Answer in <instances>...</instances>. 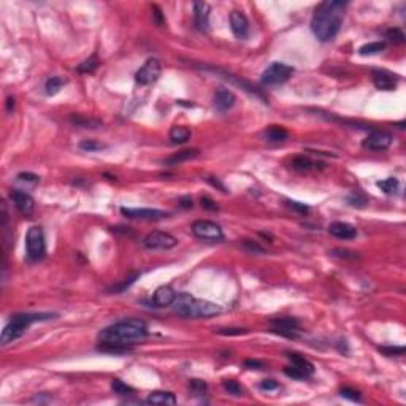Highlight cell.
Wrapping results in <instances>:
<instances>
[{"instance_id":"cell-36","label":"cell","mask_w":406,"mask_h":406,"mask_svg":"<svg viewBox=\"0 0 406 406\" xmlns=\"http://www.w3.org/2000/svg\"><path fill=\"white\" fill-rule=\"evenodd\" d=\"M16 179L19 181V183H24V184H27V186H35L40 181V178L37 177V175H34V173H19L16 177Z\"/></svg>"},{"instance_id":"cell-38","label":"cell","mask_w":406,"mask_h":406,"mask_svg":"<svg viewBox=\"0 0 406 406\" xmlns=\"http://www.w3.org/2000/svg\"><path fill=\"white\" fill-rule=\"evenodd\" d=\"M341 393V397L344 398H348V400H353V402H360V392L359 390H355V389H351V387H343V389L340 390Z\"/></svg>"},{"instance_id":"cell-22","label":"cell","mask_w":406,"mask_h":406,"mask_svg":"<svg viewBox=\"0 0 406 406\" xmlns=\"http://www.w3.org/2000/svg\"><path fill=\"white\" fill-rule=\"evenodd\" d=\"M149 405H177V397L172 392H153L146 398Z\"/></svg>"},{"instance_id":"cell-19","label":"cell","mask_w":406,"mask_h":406,"mask_svg":"<svg viewBox=\"0 0 406 406\" xmlns=\"http://www.w3.org/2000/svg\"><path fill=\"white\" fill-rule=\"evenodd\" d=\"M175 299H177V294H175V290L170 286H162V287H159L154 292L153 301H154L156 306L163 308V306H172Z\"/></svg>"},{"instance_id":"cell-50","label":"cell","mask_w":406,"mask_h":406,"mask_svg":"<svg viewBox=\"0 0 406 406\" xmlns=\"http://www.w3.org/2000/svg\"><path fill=\"white\" fill-rule=\"evenodd\" d=\"M181 207H184V208H192V200L189 197H186L181 200Z\"/></svg>"},{"instance_id":"cell-30","label":"cell","mask_w":406,"mask_h":406,"mask_svg":"<svg viewBox=\"0 0 406 406\" xmlns=\"http://www.w3.org/2000/svg\"><path fill=\"white\" fill-rule=\"evenodd\" d=\"M111 389L114 393H118V395H132L133 389L130 386H127L125 383H123L121 379H113L111 381Z\"/></svg>"},{"instance_id":"cell-33","label":"cell","mask_w":406,"mask_h":406,"mask_svg":"<svg viewBox=\"0 0 406 406\" xmlns=\"http://www.w3.org/2000/svg\"><path fill=\"white\" fill-rule=\"evenodd\" d=\"M80 148L83 151H88V153H95V151H100V149H105L106 146L104 143H99L95 140H83L80 143Z\"/></svg>"},{"instance_id":"cell-48","label":"cell","mask_w":406,"mask_h":406,"mask_svg":"<svg viewBox=\"0 0 406 406\" xmlns=\"http://www.w3.org/2000/svg\"><path fill=\"white\" fill-rule=\"evenodd\" d=\"M245 367H247V368H251V370H260L264 367V363L262 362H259V360H246L245 362Z\"/></svg>"},{"instance_id":"cell-2","label":"cell","mask_w":406,"mask_h":406,"mask_svg":"<svg viewBox=\"0 0 406 406\" xmlns=\"http://www.w3.org/2000/svg\"><path fill=\"white\" fill-rule=\"evenodd\" d=\"M148 338V327L140 319H124L106 327L99 333L100 343L129 348Z\"/></svg>"},{"instance_id":"cell-8","label":"cell","mask_w":406,"mask_h":406,"mask_svg":"<svg viewBox=\"0 0 406 406\" xmlns=\"http://www.w3.org/2000/svg\"><path fill=\"white\" fill-rule=\"evenodd\" d=\"M143 245L148 249H172V247L178 245V240L170 233L156 230V232H151L146 235V238L143 240Z\"/></svg>"},{"instance_id":"cell-45","label":"cell","mask_w":406,"mask_h":406,"mask_svg":"<svg viewBox=\"0 0 406 406\" xmlns=\"http://www.w3.org/2000/svg\"><path fill=\"white\" fill-rule=\"evenodd\" d=\"M278 383L276 381H273V379H265V381H262V383H260V389L262 390H275V389H278Z\"/></svg>"},{"instance_id":"cell-20","label":"cell","mask_w":406,"mask_h":406,"mask_svg":"<svg viewBox=\"0 0 406 406\" xmlns=\"http://www.w3.org/2000/svg\"><path fill=\"white\" fill-rule=\"evenodd\" d=\"M264 137L266 141H271V143H281L284 140H287L289 137V132L284 129L281 125H270L268 129L264 132Z\"/></svg>"},{"instance_id":"cell-26","label":"cell","mask_w":406,"mask_h":406,"mask_svg":"<svg viewBox=\"0 0 406 406\" xmlns=\"http://www.w3.org/2000/svg\"><path fill=\"white\" fill-rule=\"evenodd\" d=\"M386 50V43L384 41H371V43H367L359 48V54L360 56H373V54L383 53Z\"/></svg>"},{"instance_id":"cell-5","label":"cell","mask_w":406,"mask_h":406,"mask_svg":"<svg viewBox=\"0 0 406 406\" xmlns=\"http://www.w3.org/2000/svg\"><path fill=\"white\" fill-rule=\"evenodd\" d=\"M26 249H27V257L30 260H40L45 256L46 251V243H45V235L43 230L40 227H30L26 235Z\"/></svg>"},{"instance_id":"cell-16","label":"cell","mask_w":406,"mask_h":406,"mask_svg":"<svg viewBox=\"0 0 406 406\" xmlns=\"http://www.w3.org/2000/svg\"><path fill=\"white\" fill-rule=\"evenodd\" d=\"M10 197H11V200H13L15 207L19 210V213L30 214L34 211L35 202H34V198L30 197L27 192H22V191H18L16 189V191H11Z\"/></svg>"},{"instance_id":"cell-3","label":"cell","mask_w":406,"mask_h":406,"mask_svg":"<svg viewBox=\"0 0 406 406\" xmlns=\"http://www.w3.org/2000/svg\"><path fill=\"white\" fill-rule=\"evenodd\" d=\"M173 313L186 319H200V318H210L216 316L222 311L219 305L208 300H200L192 295L179 294L173 301Z\"/></svg>"},{"instance_id":"cell-1","label":"cell","mask_w":406,"mask_h":406,"mask_svg":"<svg viewBox=\"0 0 406 406\" xmlns=\"http://www.w3.org/2000/svg\"><path fill=\"white\" fill-rule=\"evenodd\" d=\"M346 2L341 0H327L316 8L311 19V30L320 41H330L340 32Z\"/></svg>"},{"instance_id":"cell-6","label":"cell","mask_w":406,"mask_h":406,"mask_svg":"<svg viewBox=\"0 0 406 406\" xmlns=\"http://www.w3.org/2000/svg\"><path fill=\"white\" fill-rule=\"evenodd\" d=\"M294 73V69L284 62H273L262 73V83L266 86H278L286 83Z\"/></svg>"},{"instance_id":"cell-42","label":"cell","mask_w":406,"mask_h":406,"mask_svg":"<svg viewBox=\"0 0 406 406\" xmlns=\"http://www.w3.org/2000/svg\"><path fill=\"white\" fill-rule=\"evenodd\" d=\"M287 205H289V208H292V210H295V211H299V213H301V214L308 213V207H306L305 203H300V202H294V200H289Z\"/></svg>"},{"instance_id":"cell-7","label":"cell","mask_w":406,"mask_h":406,"mask_svg":"<svg viewBox=\"0 0 406 406\" xmlns=\"http://www.w3.org/2000/svg\"><path fill=\"white\" fill-rule=\"evenodd\" d=\"M192 233L205 241H221L224 238L222 229L216 222L211 221H195L192 224Z\"/></svg>"},{"instance_id":"cell-40","label":"cell","mask_w":406,"mask_h":406,"mask_svg":"<svg viewBox=\"0 0 406 406\" xmlns=\"http://www.w3.org/2000/svg\"><path fill=\"white\" fill-rule=\"evenodd\" d=\"M137 278H138V273H137V275H133V276L125 278V281H123L121 284H118V286H113V289H111V290H114V292H116V294L123 292V290H124L125 287H129V286H132L133 282H135Z\"/></svg>"},{"instance_id":"cell-9","label":"cell","mask_w":406,"mask_h":406,"mask_svg":"<svg viewBox=\"0 0 406 406\" xmlns=\"http://www.w3.org/2000/svg\"><path fill=\"white\" fill-rule=\"evenodd\" d=\"M160 76V62L157 59H148L144 65L135 73V81L141 86H149Z\"/></svg>"},{"instance_id":"cell-28","label":"cell","mask_w":406,"mask_h":406,"mask_svg":"<svg viewBox=\"0 0 406 406\" xmlns=\"http://www.w3.org/2000/svg\"><path fill=\"white\" fill-rule=\"evenodd\" d=\"M64 84H65V80H62L60 76H51L50 80L46 81V84H45L46 95H56L59 90L62 89Z\"/></svg>"},{"instance_id":"cell-34","label":"cell","mask_w":406,"mask_h":406,"mask_svg":"<svg viewBox=\"0 0 406 406\" xmlns=\"http://www.w3.org/2000/svg\"><path fill=\"white\" fill-rule=\"evenodd\" d=\"M222 386H224V389H226L230 395H235V397H240L241 393H243V390H241V387H240V384L236 383V381H233V379H226L222 383Z\"/></svg>"},{"instance_id":"cell-41","label":"cell","mask_w":406,"mask_h":406,"mask_svg":"<svg viewBox=\"0 0 406 406\" xmlns=\"http://www.w3.org/2000/svg\"><path fill=\"white\" fill-rule=\"evenodd\" d=\"M348 202L351 205H354V207H363V205L367 203V200H365V197L359 195V194H353V195L348 197Z\"/></svg>"},{"instance_id":"cell-37","label":"cell","mask_w":406,"mask_h":406,"mask_svg":"<svg viewBox=\"0 0 406 406\" xmlns=\"http://www.w3.org/2000/svg\"><path fill=\"white\" fill-rule=\"evenodd\" d=\"M284 374L289 376V378H294V379H305V378H308L306 374L301 371V370H299L294 365H289V367L284 368Z\"/></svg>"},{"instance_id":"cell-51","label":"cell","mask_w":406,"mask_h":406,"mask_svg":"<svg viewBox=\"0 0 406 406\" xmlns=\"http://www.w3.org/2000/svg\"><path fill=\"white\" fill-rule=\"evenodd\" d=\"M13 108H15V100L10 97V99L7 100V110H8V111H11V110H13Z\"/></svg>"},{"instance_id":"cell-13","label":"cell","mask_w":406,"mask_h":406,"mask_svg":"<svg viewBox=\"0 0 406 406\" xmlns=\"http://www.w3.org/2000/svg\"><path fill=\"white\" fill-rule=\"evenodd\" d=\"M230 29L236 38L243 40L249 34V21L241 11H232L230 13Z\"/></svg>"},{"instance_id":"cell-47","label":"cell","mask_w":406,"mask_h":406,"mask_svg":"<svg viewBox=\"0 0 406 406\" xmlns=\"http://www.w3.org/2000/svg\"><path fill=\"white\" fill-rule=\"evenodd\" d=\"M151 10H153V18L156 19L157 26H162V24H163V15H162L160 8L157 7V5H153V7H151Z\"/></svg>"},{"instance_id":"cell-25","label":"cell","mask_w":406,"mask_h":406,"mask_svg":"<svg viewBox=\"0 0 406 406\" xmlns=\"http://www.w3.org/2000/svg\"><path fill=\"white\" fill-rule=\"evenodd\" d=\"M318 165H322V163H316L313 162L311 159H308L305 156H297L292 159V168L299 172H310L314 170V168H318Z\"/></svg>"},{"instance_id":"cell-11","label":"cell","mask_w":406,"mask_h":406,"mask_svg":"<svg viewBox=\"0 0 406 406\" xmlns=\"http://www.w3.org/2000/svg\"><path fill=\"white\" fill-rule=\"evenodd\" d=\"M362 144L363 148L371 151H384L392 144V135L384 130H373L371 133H368Z\"/></svg>"},{"instance_id":"cell-23","label":"cell","mask_w":406,"mask_h":406,"mask_svg":"<svg viewBox=\"0 0 406 406\" xmlns=\"http://www.w3.org/2000/svg\"><path fill=\"white\" fill-rule=\"evenodd\" d=\"M198 151L197 149H186V151H181V153H177L170 156L168 159L165 160L167 165H179V163H183L186 160H191L194 157H197Z\"/></svg>"},{"instance_id":"cell-14","label":"cell","mask_w":406,"mask_h":406,"mask_svg":"<svg viewBox=\"0 0 406 406\" xmlns=\"http://www.w3.org/2000/svg\"><path fill=\"white\" fill-rule=\"evenodd\" d=\"M371 80L379 90H393L398 84V78L386 70H373Z\"/></svg>"},{"instance_id":"cell-10","label":"cell","mask_w":406,"mask_h":406,"mask_svg":"<svg viewBox=\"0 0 406 406\" xmlns=\"http://www.w3.org/2000/svg\"><path fill=\"white\" fill-rule=\"evenodd\" d=\"M271 325H273L275 333L281 336L290 338V340H295L299 336V320L294 318H278L271 320Z\"/></svg>"},{"instance_id":"cell-49","label":"cell","mask_w":406,"mask_h":406,"mask_svg":"<svg viewBox=\"0 0 406 406\" xmlns=\"http://www.w3.org/2000/svg\"><path fill=\"white\" fill-rule=\"evenodd\" d=\"M208 181H210V183L213 184L214 187H219V189H221L222 192H227V191H226V186H224L222 183H219V181H217V179H214L213 177H211V178H208Z\"/></svg>"},{"instance_id":"cell-27","label":"cell","mask_w":406,"mask_h":406,"mask_svg":"<svg viewBox=\"0 0 406 406\" xmlns=\"http://www.w3.org/2000/svg\"><path fill=\"white\" fill-rule=\"evenodd\" d=\"M70 121L78 127H84V129H97V127L102 125V121L99 119H88V118H83V116H78V114H71Z\"/></svg>"},{"instance_id":"cell-35","label":"cell","mask_w":406,"mask_h":406,"mask_svg":"<svg viewBox=\"0 0 406 406\" xmlns=\"http://www.w3.org/2000/svg\"><path fill=\"white\" fill-rule=\"evenodd\" d=\"M189 387L195 395H203V393L207 392V383L202 381V379H191Z\"/></svg>"},{"instance_id":"cell-12","label":"cell","mask_w":406,"mask_h":406,"mask_svg":"<svg viewBox=\"0 0 406 406\" xmlns=\"http://www.w3.org/2000/svg\"><path fill=\"white\" fill-rule=\"evenodd\" d=\"M121 213L130 219H146V221H159L167 217L165 211L154 208H121Z\"/></svg>"},{"instance_id":"cell-21","label":"cell","mask_w":406,"mask_h":406,"mask_svg":"<svg viewBox=\"0 0 406 406\" xmlns=\"http://www.w3.org/2000/svg\"><path fill=\"white\" fill-rule=\"evenodd\" d=\"M287 357H289L290 363H292V365L297 367L299 370H301V371L305 373L306 376H311V374L314 373V365H313L311 362H308L305 357H301L300 354H295V353H289Z\"/></svg>"},{"instance_id":"cell-32","label":"cell","mask_w":406,"mask_h":406,"mask_svg":"<svg viewBox=\"0 0 406 406\" xmlns=\"http://www.w3.org/2000/svg\"><path fill=\"white\" fill-rule=\"evenodd\" d=\"M386 38L393 41V43H405V40H406L403 30L398 29V27H393V29L386 30Z\"/></svg>"},{"instance_id":"cell-31","label":"cell","mask_w":406,"mask_h":406,"mask_svg":"<svg viewBox=\"0 0 406 406\" xmlns=\"http://www.w3.org/2000/svg\"><path fill=\"white\" fill-rule=\"evenodd\" d=\"M97 67H99V60H97V57H89L78 65V71H80V73H94L97 70Z\"/></svg>"},{"instance_id":"cell-44","label":"cell","mask_w":406,"mask_h":406,"mask_svg":"<svg viewBox=\"0 0 406 406\" xmlns=\"http://www.w3.org/2000/svg\"><path fill=\"white\" fill-rule=\"evenodd\" d=\"M245 247L247 251H251V252H259V254H264V247H260L257 243H254V241L251 240H245Z\"/></svg>"},{"instance_id":"cell-24","label":"cell","mask_w":406,"mask_h":406,"mask_svg":"<svg viewBox=\"0 0 406 406\" xmlns=\"http://www.w3.org/2000/svg\"><path fill=\"white\" fill-rule=\"evenodd\" d=\"M191 138V130L184 125H175L170 130V140L175 144H181L186 143Z\"/></svg>"},{"instance_id":"cell-39","label":"cell","mask_w":406,"mask_h":406,"mask_svg":"<svg viewBox=\"0 0 406 406\" xmlns=\"http://www.w3.org/2000/svg\"><path fill=\"white\" fill-rule=\"evenodd\" d=\"M379 351L390 357V355H403L406 349L403 346H383L379 348Z\"/></svg>"},{"instance_id":"cell-29","label":"cell","mask_w":406,"mask_h":406,"mask_svg":"<svg viewBox=\"0 0 406 406\" xmlns=\"http://www.w3.org/2000/svg\"><path fill=\"white\" fill-rule=\"evenodd\" d=\"M376 186L386 194H395L398 191V187H400V183H398L397 178H386L383 181H378Z\"/></svg>"},{"instance_id":"cell-43","label":"cell","mask_w":406,"mask_h":406,"mask_svg":"<svg viewBox=\"0 0 406 406\" xmlns=\"http://www.w3.org/2000/svg\"><path fill=\"white\" fill-rule=\"evenodd\" d=\"M247 330L245 329H221V330H217V333L219 335H226V336H230V335H245Z\"/></svg>"},{"instance_id":"cell-4","label":"cell","mask_w":406,"mask_h":406,"mask_svg":"<svg viewBox=\"0 0 406 406\" xmlns=\"http://www.w3.org/2000/svg\"><path fill=\"white\" fill-rule=\"evenodd\" d=\"M54 318V314L50 313H22V314H15L11 318L10 322L5 325V329L2 330V336L0 341L2 344L13 343L18 338H21L26 330L29 329L34 322H41V320H50Z\"/></svg>"},{"instance_id":"cell-46","label":"cell","mask_w":406,"mask_h":406,"mask_svg":"<svg viewBox=\"0 0 406 406\" xmlns=\"http://www.w3.org/2000/svg\"><path fill=\"white\" fill-rule=\"evenodd\" d=\"M200 202H202V207L203 208L211 210V211H216L217 210V205L214 203V200H211L210 197H202V198H200Z\"/></svg>"},{"instance_id":"cell-18","label":"cell","mask_w":406,"mask_h":406,"mask_svg":"<svg viewBox=\"0 0 406 406\" xmlns=\"http://www.w3.org/2000/svg\"><path fill=\"white\" fill-rule=\"evenodd\" d=\"M235 94L226 88H219L214 92V106L219 111H229L235 105Z\"/></svg>"},{"instance_id":"cell-17","label":"cell","mask_w":406,"mask_h":406,"mask_svg":"<svg viewBox=\"0 0 406 406\" xmlns=\"http://www.w3.org/2000/svg\"><path fill=\"white\" fill-rule=\"evenodd\" d=\"M329 233L340 240H353L357 236V230L348 222H332L329 226Z\"/></svg>"},{"instance_id":"cell-15","label":"cell","mask_w":406,"mask_h":406,"mask_svg":"<svg viewBox=\"0 0 406 406\" xmlns=\"http://www.w3.org/2000/svg\"><path fill=\"white\" fill-rule=\"evenodd\" d=\"M194 22L200 32H207L210 29V5L207 2L194 3Z\"/></svg>"}]
</instances>
